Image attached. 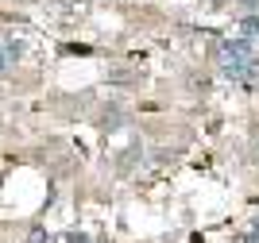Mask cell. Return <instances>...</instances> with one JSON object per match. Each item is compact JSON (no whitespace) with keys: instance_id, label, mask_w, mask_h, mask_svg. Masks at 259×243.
Masks as SVG:
<instances>
[{"instance_id":"cell-4","label":"cell","mask_w":259,"mask_h":243,"mask_svg":"<svg viewBox=\"0 0 259 243\" xmlns=\"http://www.w3.org/2000/svg\"><path fill=\"white\" fill-rule=\"evenodd\" d=\"M240 35L259 42V16H240Z\"/></svg>"},{"instance_id":"cell-8","label":"cell","mask_w":259,"mask_h":243,"mask_svg":"<svg viewBox=\"0 0 259 243\" xmlns=\"http://www.w3.org/2000/svg\"><path fill=\"white\" fill-rule=\"evenodd\" d=\"M66 243H105V239H89L85 232H70V235H66Z\"/></svg>"},{"instance_id":"cell-7","label":"cell","mask_w":259,"mask_h":243,"mask_svg":"<svg viewBox=\"0 0 259 243\" xmlns=\"http://www.w3.org/2000/svg\"><path fill=\"white\" fill-rule=\"evenodd\" d=\"M244 243H259V216H251L248 232H244Z\"/></svg>"},{"instance_id":"cell-9","label":"cell","mask_w":259,"mask_h":243,"mask_svg":"<svg viewBox=\"0 0 259 243\" xmlns=\"http://www.w3.org/2000/svg\"><path fill=\"white\" fill-rule=\"evenodd\" d=\"M225 4H228V0H209V8H213V12H221Z\"/></svg>"},{"instance_id":"cell-2","label":"cell","mask_w":259,"mask_h":243,"mask_svg":"<svg viewBox=\"0 0 259 243\" xmlns=\"http://www.w3.org/2000/svg\"><path fill=\"white\" fill-rule=\"evenodd\" d=\"M20 54H23V46H20L16 39H0V77L16 70V62H20Z\"/></svg>"},{"instance_id":"cell-1","label":"cell","mask_w":259,"mask_h":243,"mask_svg":"<svg viewBox=\"0 0 259 243\" xmlns=\"http://www.w3.org/2000/svg\"><path fill=\"white\" fill-rule=\"evenodd\" d=\"M251 58H255V42L244 39V35H236V39H221L213 46L217 74L225 77V81H232V85H240V77H244V70H248Z\"/></svg>"},{"instance_id":"cell-5","label":"cell","mask_w":259,"mask_h":243,"mask_svg":"<svg viewBox=\"0 0 259 243\" xmlns=\"http://www.w3.org/2000/svg\"><path fill=\"white\" fill-rule=\"evenodd\" d=\"M101 127H105V131H116L120 127V108H108L105 116H101Z\"/></svg>"},{"instance_id":"cell-3","label":"cell","mask_w":259,"mask_h":243,"mask_svg":"<svg viewBox=\"0 0 259 243\" xmlns=\"http://www.w3.org/2000/svg\"><path fill=\"white\" fill-rule=\"evenodd\" d=\"M240 89H259V54L248 62V70H244V77H240Z\"/></svg>"},{"instance_id":"cell-6","label":"cell","mask_w":259,"mask_h":243,"mask_svg":"<svg viewBox=\"0 0 259 243\" xmlns=\"http://www.w3.org/2000/svg\"><path fill=\"white\" fill-rule=\"evenodd\" d=\"M240 16H259V0H232Z\"/></svg>"}]
</instances>
